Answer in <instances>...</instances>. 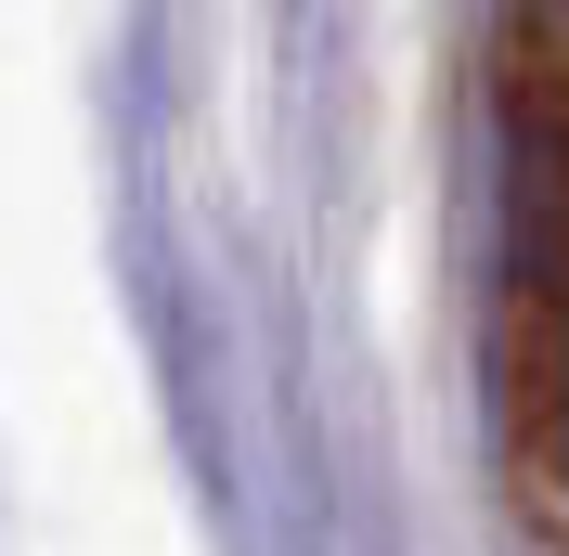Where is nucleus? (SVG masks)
<instances>
[{"mask_svg": "<svg viewBox=\"0 0 569 556\" xmlns=\"http://www.w3.org/2000/svg\"><path fill=\"white\" fill-rule=\"evenodd\" d=\"M505 388L569 453V78L505 66Z\"/></svg>", "mask_w": 569, "mask_h": 556, "instance_id": "f257e3e1", "label": "nucleus"}, {"mask_svg": "<svg viewBox=\"0 0 569 556\" xmlns=\"http://www.w3.org/2000/svg\"><path fill=\"white\" fill-rule=\"evenodd\" d=\"M557 13H569V0H557Z\"/></svg>", "mask_w": 569, "mask_h": 556, "instance_id": "f03ea898", "label": "nucleus"}]
</instances>
